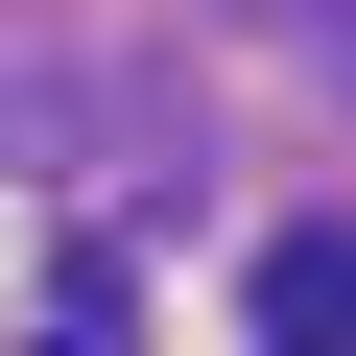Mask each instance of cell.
I'll return each mask as SVG.
<instances>
[{
	"mask_svg": "<svg viewBox=\"0 0 356 356\" xmlns=\"http://www.w3.org/2000/svg\"><path fill=\"white\" fill-rule=\"evenodd\" d=\"M238 332H261V356H356V214H285V238L238 261Z\"/></svg>",
	"mask_w": 356,
	"mask_h": 356,
	"instance_id": "1",
	"label": "cell"
},
{
	"mask_svg": "<svg viewBox=\"0 0 356 356\" xmlns=\"http://www.w3.org/2000/svg\"><path fill=\"white\" fill-rule=\"evenodd\" d=\"M24 356H95V332H24Z\"/></svg>",
	"mask_w": 356,
	"mask_h": 356,
	"instance_id": "2",
	"label": "cell"
}]
</instances>
